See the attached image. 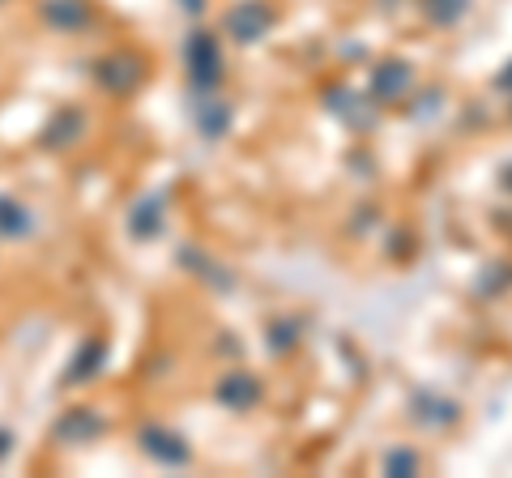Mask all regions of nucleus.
Here are the masks:
<instances>
[{
  "label": "nucleus",
  "mask_w": 512,
  "mask_h": 478,
  "mask_svg": "<svg viewBox=\"0 0 512 478\" xmlns=\"http://www.w3.org/2000/svg\"><path fill=\"white\" fill-rule=\"evenodd\" d=\"M158 214H163V201H158V197H150V201L141 205V210H137L133 218H158ZM133 231H137V235H146V227H141V222H133Z\"/></svg>",
  "instance_id": "f8f14e48"
},
{
  "label": "nucleus",
  "mask_w": 512,
  "mask_h": 478,
  "mask_svg": "<svg viewBox=\"0 0 512 478\" xmlns=\"http://www.w3.org/2000/svg\"><path fill=\"white\" fill-rule=\"evenodd\" d=\"M384 466H389V470H402V474H410V470H414V457H410V453H393L389 461H384Z\"/></svg>",
  "instance_id": "ddd939ff"
},
{
  "label": "nucleus",
  "mask_w": 512,
  "mask_h": 478,
  "mask_svg": "<svg viewBox=\"0 0 512 478\" xmlns=\"http://www.w3.org/2000/svg\"><path fill=\"white\" fill-rule=\"evenodd\" d=\"M43 18L52 22L56 30H64V35H77V30H86L90 9L82 5V0H47V5H43Z\"/></svg>",
  "instance_id": "39448f33"
},
{
  "label": "nucleus",
  "mask_w": 512,
  "mask_h": 478,
  "mask_svg": "<svg viewBox=\"0 0 512 478\" xmlns=\"http://www.w3.org/2000/svg\"><path fill=\"white\" fill-rule=\"evenodd\" d=\"M197 120H201V129H205V137H218L222 129H227V107H222V103H214V107H197Z\"/></svg>",
  "instance_id": "9d476101"
},
{
  "label": "nucleus",
  "mask_w": 512,
  "mask_h": 478,
  "mask_svg": "<svg viewBox=\"0 0 512 478\" xmlns=\"http://www.w3.org/2000/svg\"><path fill=\"white\" fill-rule=\"evenodd\" d=\"M180 5H184V9H192V13H197V9L205 5V0H180Z\"/></svg>",
  "instance_id": "4468645a"
},
{
  "label": "nucleus",
  "mask_w": 512,
  "mask_h": 478,
  "mask_svg": "<svg viewBox=\"0 0 512 478\" xmlns=\"http://www.w3.org/2000/svg\"><path fill=\"white\" fill-rule=\"evenodd\" d=\"M410 86V65L406 60H389V65L376 69V99H397Z\"/></svg>",
  "instance_id": "423d86ee"
},
{
  "label": "nucleus",
  "mask_w": 512,
  "mask_h": 478,
  "mask_svg": "<svg viewBox=\"0 0 512 478\" xmlns=\"http://www.w3.org/2000/svg\"><path fill=\"white\" fill-rule=\"evenodd\" d=\"M184 60H188V77L197 90H210L222 77V47L210 30H192L184 43Z\"/></svg>",
  "instance_id": "f257e3e1"
},
{
  "label": "nucleus",
  "mask_w": 512,
  "mask_h": 478,
  "mask_svg": "<svg viewBox=\"0 0 512 478\" xmlns=\"http://www.w3.org/2000/svg\"><path fill=\"white\" fill-rule=\"evenodd\" d=\"M141 449L158 461H167V466H184L188 461V444L175 432H163V427H146V432H141Z\"/></svg>",
  "instance_id": "7ed1b4c3"
},
{
  "label": "nucleus",
  "mask_w": 512,
  "mask_h": 478,
  "mask_svg": "<svg viewBox=\"0 0 512 478\" xmlns=\"http://www.w3.org/2000/svg\"><path fill=\"white\" fill-rule=\"evenodd\" d=\"M26 210L13 197H0V235H22L26 231Z\"/></svg>",
  "instance_id": "6e6552de"
},
{
  "label": "nucleus",
  "mask_w": 512,
  "mask_h": 478,
  "mask_svg": "<svg viewBox=\"0 0 512 478\" xmlns=\"http://www.w3.org/2000/svg\"><path fill=\"white\" fill-rule=\"evenodd\" d=\"M99 359H103V342H94V346H90V359L82 355V359H77L73 368H69V385H77V380L94 376V368H99Z\"/></svg>",
  "instance_id": "9b49d317"
},
{
  "label": "nucleus",
  "mask_w": 512,
  "mask_h": 478,
  "mask_svg": "<svg viewBox=\"0 0 512 478\" xmlns=\"http://www.w3.org/2000/svg\"><path fill=\"white\" fill-rule=\"evenodd\" d=\"M466 9H470V0H423V13L436 26H453Z\"/></svg>",
  "instance_id": "0eeeda50"
},
{
  "label": "nucleus",
  "mask_w": 512,
  "mask_h": 478,
  "mask_svg": "<svg viewBox=\"0 0 512 478\" xmlns=\"http://www.w3.org/2000/svg\"><path fill=\"white\" fill-rule=\"evenodd\" d=\"M73 427H77V432H82V440H86V436H94V432H99V427H103V419H99V414H86V410H73L69 419L60 423V440H69V432H73Z\"/></svg>",
  "instance_id": "1a4fd4ad"
},
{
  "label": "nucleus",
  "mask_w": 512,
  "mask_h": 478,
  "mask_svg": "<svg viewBox=\"0 0 512 478\" xmlns=\"http://www.w3.org/2000/svg\"><path fill=\"white\" fill-rule=\"evenodd\" d=\"M256 397H261V385L248 376V372H227L218 385V402H227L231 410H248L256 406Z\"/></svg>",
  "instance_id": "20e7f679"
},
{
  "label": "nucleus",
  "mask_w": 512,
  "mask_h": 478,
  "mask_svg": "<svg viewBox=\"0 0 512 478\" xmlns=\"http://www.w3.org/2000/svg\"><path fill=\"white\" fill-rule=\"evenodd\" d=\"M269 26H274V9L265 5V0H239V5L227 13V35L235 43H256L269 35Z\"/></svg>",
  "instance_id": "f03ea898"
}]
</instances>
